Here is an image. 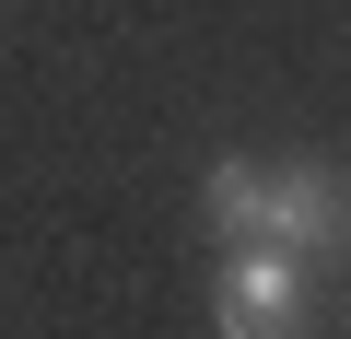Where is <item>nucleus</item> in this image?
<instances>
[{"label":"nucleus","mask_w":351,"mask_h":339,"mask_svg":"<svg viewBox=\"0 0 351 339\" xmlns=\"http://www.w3.org/2000/svg\"><path fill=\"white\" fill-rule=\"evenodd\" d=\"M211 327L223 339H304V258L246 234L223 258V281H211Z\"/></svg>","instance_id":"f03ea898"},{"label":"nucleus","mask_w":351,"mask_h":339,"mask_svg":"<svg viewBox=\"0 0 351 339\" xmlns=\"http://www.w3.org/2000/svg\"><path fill=\"white\" fill-rule=\"evenodd\" d=\"M199 211H211L223 246L258 234V246H293V258H328V246L351 234V188L316 176V164H211Z\"/></svg>","instance_id":"f257e3e1"}]
</instances>
